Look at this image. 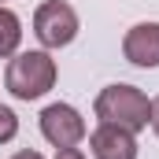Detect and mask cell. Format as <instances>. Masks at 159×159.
Masks as SVG:
<instances>
[{"label":"cell","mask_w":159,"mask_h":159,"mask_svg":"<svg viewBox=\"0 0 159 159\" xmlns=\"http://www.w3.org/2000/svg\"><path fill=\"white\" fill-rule=\"evenodd\" d=\"M4 85L15 100H41L56 85V59L48 52H19L7 63Z\"/></svg>","instance_id":"obj_2"},{"label":"cell","mask_w":159,"mask_h":159,"mask_svg":"<svg viewBox=\"0 0 159 159\" xmlns=\"http://www.w3.org/2000/svg\"><path fill=\"white\" fill-rule=\"evenodd\" d=\"M122 56L133 67H159V22H137L122 37Z\"/></svg>","instance_id":"obj_6"},{"label":"cell","mask_w":159,"mask_h":159,"mask_svg":"<svg viewBox=\"0 0 159 159\" xmlns=\"http://www.w3.org/2000/svg\"><path fill=\"white\" fill-rule=\"evenodd\" d=\"M56 159H85L78 152V148H59V152H56Z\"/></svg>","instance_id":"obj_9"},{"label":"cell","mask_w":159,"mask_h":159,"mask_svg":"<svg viewBox=\"0 0 159 159\" xmlns=\"http://www.w3.org/2000/svg\"><path fill=\"white\" fill-rule=\"evenodd\" d=\"M93 111H96L100 122L122 126V129H129V133H141V129H148V122H152V100H148L137 85H122L119 81V85L100 89Z\"/></svg>","instance_id":"obj_1"},{"label":"cell","mask_w":159,"mask_h":159,"mask_svg":"<svg viewBox=\"0 0 159 159\" xmlns=\"http://www.w3.org/2000/svg\"><path fill=\"white\" fill-rule=\"evenodd\" d=\"M19 41H22V22H19V15L0 4V59H4V56H15Z\"/></svg>","instance_id":"obj_7"},{"label":"cell","mask_w":159,"mask_h":159,"mask_svg":"<svg viewBox=\"0 0 159 159\" xmlns=\"http://www.w3.org/2000/svg\"><path fill=\"white\" fill-rule=\"evenodd\" d=\"M89 148L96 159H137V141L129 129L111 126V122H100L93 133H89Z\"/></svg>","instance_id":"obj_5"},{"label":"cell","mask_w":159,"mask_h":159,"mask_svg":"<svg viewBox=\"0 0 159 159\" xmlns=\"http://www.w3.org/2000/svg\"><path fill=\"white\" fill-rule=\"evenodd\" d=\"M11 159H44V156H41V152H30V148H26V152H15Z\"/></svg>","instance_id":"obj_11"},{"label":"cell","mask_w":159,"mask_h":159,"mask_svg":"<svg viewBox=\"0 0 159 159\" xmlns=\"http://www.w3.org/2000/svg\"><path fill=\"white\" fill-rule=\"evenodd\" d=\"M41 133L56 148H78L81 137H85V119L70 104H48L41 111Z\"/></svg>","instance_id":"obj_4"},{"label":"cell","mask_w":159,"mask_h":159,"mask_svg":"<svg viewBox=\"0 0 159 159\" xmlns=\"http://www.w3.org/2000/svg\"><path fill=\"white\" fill-rule=\"evenodd\" d=\"M15 133H19V119H15V111L0 104V144H7Z\"/></svg>","instance_id":"obj_8"},{"label":"cell","mask_w":159,"mask_h":159,"mask_svg":"<svg viewBox=\"0 0 159 159\" xmlns=\"http://www.w3.org/2000/svg\"><path fill=\"white\" fill-rule=\"evenodd\" d=\"M34 34L44 48H63L78 37V11L67 0H44L34 11Z\"/></svg>","instance_id":"obj_3"},{"label":"cell","mask_w":159,"mask_h":159,"mask_svg":"<svg viewBox=\"0 0 159 159\" xmlns=\"http://www.w3.org/2000/svg\"><path fill=\"white\" fill-rule=\"evenodd\" d=\"M152 129H156V137H159V96L152 100Z\"/></svg>","instance_id":"obj_10"}]
</instances>
